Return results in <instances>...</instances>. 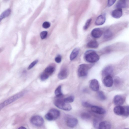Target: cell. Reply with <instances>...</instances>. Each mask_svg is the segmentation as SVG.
I'll list each match as a JSON object with an SVG mask.
<instances>
[{
	"mask_svg": "<svg viewBox=\"0 0 129 129\" xmlns=\"http://www.w3.org/2000/svg\"><path fill=\"white\" fill-rule=\"evenodd\" d=\"M103 83L104 85L107 87H111L113 85V81L111 76H105L103 79Z\"/></svg>",
	"mask_w": 129,
	"mask_h": 129,
	"instance_id": "obj_12",
	"label": "cell"
},
{
	"mask_svg": "<svg viewBox=\"0 0 129 129\" xmlns=\"http://www.w3.org/2000/svg\"><path fill=\"white\" fill-rule=\"evenodd\" d=\"M55 94L57 98H62L63 96V94L61 92V86H59L56 89L55 91Z\"/></svg>",
	"mask_w": 129,
	"mask_h": 129,
	"instance_id": "obj_24",
	"label": "cell"
},
{
	"mask_svg": "<svg viewBox=\"0 0 129 129\" xmlns=\"http://www.w3.org/2000/svg\"><path fill=\"white\" fill-rule=\"evenodd\" d=\"M89 86L90 88L92 90L94 91H98L99 89L98 81L95 79H93L91 80Z\"/></svg>",
	"mask_w": 129,
	"mask_h": 129,
	"instance_id": "obj_9",
	"label": "cell"
},
{
	"mask_svg": "<svg viewBox=\"0 0 129 129\" xmlns=\"http://www.w3.org/2000/svg\"><path fill=\"white\" fill-rule=\"evenodd\" d=\"M97 95L98 98L102 101L105 100L106 99L104 92L101 91H99L97 92Z\"/></svg>",
	"mask_w": 129,
	"mask_h": 129,
	"instance_id": "obj_25",
	"label": "cell"
},
{
	"mask_svg": "<svg viewBox=\"0 0 129 129\" xmlns=\"http://www.w3.org/2000/svg\"><path fill=\"white\" fill-rule=\"evenodd\" d=\"M18 129H27L25 127L23 126H21L19 127Z\"/></svg>",
	"mask_w": 129,
	"mask_h": 129,
	"instance_id": "obj_38",
	"label": "cell"
},
{
	"mask_svg": "<svg viewBox=\"0 0 129 129\" xmlns=\"http://www.w3.org/2000/svg\"><path fill=\"white\" fill-rule=\"evenodd\" d=\"M92 65L86 64H82L79 65L77 70V73L78 76L83 77L86 76L89 69Z\"/></svg>",
	"mask_w": 129,
	"mask_h": 129,
	"instance_id": "obj_5",
	"label": "cell"
},
{
	"mask_svg": "<svg viewBox=\"0 0 129 129\" xmlns=\"http://www.w3.org/2000/svg\"><path fill=\"white\" fill-rule=\"evenodd\" d=\"M91 111L97 114L102 115L106 113L105 110L102 108L94 105H92L91 107Z\"/></svg>",
	"mask_w": 129,
	"mask_h": 129,
	"instance_id": "obj_10",
	"label": "cell"
},
{
	"mask_svg": "<svg viewBox=\"0 0 129 129\" xmlns=\"http://www.w3.org/2000/svg\"><path fill=\"white\" fill-rule=\"evenodd\" d=\"M2 50L1 49H0V53L1 51Z\"/></svg>",
	"mask_w": 129,
	"mask_h": 129,
	"instance_id": "obj_39",
	"label": "cell"
},
{
	"mask_svg": "<svg viewBox=\"0 0 129 129\" xmlns=\"http://www.w3.org/2000/svg\"><path fill=\"white\" fill-rule=\"evenodd\" d=\"M49 77V76L43 72L41 76L40 79L42 81H44L48 79Z\"/></svg>",
	"mask_w": 129,
	"mask_h": 129,
	"instance_id": "obj_31",
	"label": "cell"
},
{
	"mask_svg": "<svg viewBox=\"0 0 129 129\" xmlns=\"http://www.w3.org/2000/svg\"><path fill=\"white\" fill-rule=\"evenodd\" d=\"M125 129H128V128H125Z\"/></svg>",
	"mask_w": 129,
	"mask_h": 129,
	"instance_id": "obj_40",
	"label": "cell"
},
{
	"mask_svg": "<svg viewBox=\"0 0 129 129\" xmlns=\"http://www.w3.org/2000/svg\"><path fill=\"white\" fill-rule=\"evenodd\" d=\"M60 112L55 109H51L45 115V118L49 121H52L57 119L60 115Z\"/></svg>",
	"mask_w": 129,
	"mask_h": 129,
	"instance_id": "obj_6",
	"label": "cell"
},
{
	"mask_svg": "<svg viewBox=\"0 0 129 129\" xmlns=\"http://www.w3.org/2000/svg\"><path fill=\"white\" fill-rule=\"evenodd\" d=\"M82 105L84 107L86 108L91 107L92 105L90 103L84 101L82 103Z\"/></svg>",
	"mask_w": 129,
	"mask_h": 129,
	"instance_id": "obj_34",
	"label": "cell"
},
{
	"mask_svg": "<svg viewBox=\"0 0 129 129\" xmlns=\"http://www.w3.org/2000/svg\"><path fill=\"white\" fill-rule=\"evenodd\" d=\"M99 119L95 118L93 121V125L95 128L96 129H98V127L100 123L101 122Z\"/></svg>",
	"mask_w": 129,
	"mask_h": 129,
	"instance_id": "obj_29",
	"label": "cell"
},
{
	"mask_svg": "<svg viewBox=\"0 0 129 129\" xmlns=\"http://www.w3.org/2000/svg\"><path fill=\"white\" fill-rule=\"evenodd\" d=\"M80 116L81 118L84 120H88L91 118L90 115L89 113L86 112L82 113Z\"/></svg>",
	"mask_w": 129,
	"mask_h": 129,
	"instance_id": "obj_27",
	"label": "cell"
},
{
	"mask_svg": "<svg viewBox=\"0 0 129 129\" xmlns=\"http://www.w3.org/2000/svg\"><path fill=\"white\" fill-rule=\"evenodd\" d=\"M125 100L124 97L120 95H117L114 96L113 102L114 104L117 106H121L123 104Z\"/></svg>",
	"mask_w": 129,
	"mask_h": 129,
	"instance_id": "obj_8",
	"label": "cell"
},
{
	"mask_svg": "<svg viewBox=\"0 0 129 129\" xmlns=\"http://www.w3.org/2000/svg\"><path fill=\"white\" fill-rule=\"evenodd\" d=\"M105 15L103 14L99 16L95 21V24L97 25H100L103 24L106 21Z\"/></svg>",
	"mask_w": 129,
	"mask_h": 129,
	"instance_id": "obj_14",
	"label": "cell"
},
{
	"mask_svg": "<svg viewBox=\"0 0 129 129\" xmlns=\"http://www.w3.org/2000/svg\"><path fill=\"white\" fill-rule=\"evenodd\" d=\"M79 51V49L78 48H75L73 50L70 56V59L71 60H73L77 57Z\"/></svg>",
	"mask_w": 129,
	"mask_h": 129,
	"instance_id": "obj_21",
	"label": "cell"
},
{
	"mask_svg": "<svg viewBox=\"0 0 129 129\" xmlns=\"http://www.w3.org/2000/svg\"><path fill=\"white\" fill-rule=\"evenodd\" d=\"M122 15V10L121 8H116L113 10L111 13V15L114 18H119Z\"/></svg>",
	"mask_w": 129,
	"mask_h": 129,
	"instance_id": "obj_15",
	"label": "cell"
},
{
	"mask_svg": "<svg viewBox=\"0 0 129 129\" xmlns=\"http://www.w3.org/2000/svg\"><path fill=\"white\" fill-rule=\"evenodd\" d=\"M38 62V60H36L31 62L29 65L28 69L30 70Z\"/></svg>",
	"mask_w": 129,
	"mask_h": 129,
	"instance_id": "obj_32",
	"label": "cell"
},
{
	"mask_svg": "<svg viewBox=\"0 0 129 129\" xmlns=\"http://www.w3.org/2000/svg\"><path fill=\"white\" fill-rule=\"evenodd\" d=\"M110 123L107 121H104L100 122L98 129H111Z\"/></svg>",
	"mask_w": 129,
	"mask_h": 129,
	"instance_id": "obj_19",
	"label": "cell"
},
{
	"mask_svg": "<svg viewBox=\"0 0 129 129\" xmlns=\"http://www.w3.org/2000/svg\"><path fill=\"white\" fill-rule=\"evenodd\" d=\"M113 71V68L112 66H107L102 71V75L105 77L107 76H111Z\"/></svg>",
	"mask_w": 129,
	"mask_h": 129,
	"instance_id": "obj_11",
	"label": "cell"
},
{
	"mask_svg": "<svg viewBox=\"0 0 129 129\" xmlns=\"http://www.w3.org/2000/svg\"><path fill=\"white\" fill-rule=\"evenodd\" d=\"M55 62L57 63H60L61 60V56L59 55H58L55 58Z\"/></svg>",
	"mask_w": 129,
	"mask_h": 129,
	"instance_id": "obj_37",
	"label": "cell"
},
{
	"mask_svg": "<svg viewBox=\"0 0 129 129\" xmlns=\"http://www.w3.org/2000/svg\"><path fill=\"white\" fill-rule=\"evenodd\" d=\"M84 57L87 61L91 63L96 62L99 59L98 54L95 51L92 50L86 51L85 53Z\"/></svg>",
	"mask_w": 129,
	"mask_h": 129,
	"instance_id": "obj_1",
	"label": "cell"
},
{
	"mask_svg": "<svg viewBox=\"0 0 129 129\" xmlns=\"http://www.w3.org/2000/svg\"><path fill=\"white\" fill-rule=\"evenodd\" d=\"M55 67L53 65L49 66L45 69L44 72L50 76L52 74L55 70Z\"/></svg>",
	"mask_w": 129,
	"mask_h": 129,
	"instance_id": "obj_20",
	"label": "cell"
},
{
	"mask_svg": "<svg viewBox=\"0 0 129 129\" xmlns=\"http://www.w3.org/2000/svg\"><path fill=\"white\" fill-rule=\"evenodd\" d=\"M116 1V0H108L107 5L108 6V7L111 6L115 3Z\"/></svg>",
	"mask_w": 129,
	"mask_h": 129,
	"instance_id": "obj_36",
	"label": "cell"
},
{
	"mask_svg": "<svg viewBox=\"0 0 129 129\" xmlns=\"http://www.w3.org/2000/svg\"><path fill=\"white\" fill-rule=\"evenodd\" d=\"M113 35L112 33L109 30H106L104 34V38L106 39H108L111 38Z\"/></svg>",
	"mask_w": 129,
	"mask_h": 129,
	"instance_id": "obj_26",
	"label": "cell"
},
{
	"mask_svg": "<svg viewBox=\"0 0 129 129\" xmlns=\"http://www.w3.org/2000/svg\"><path fill=\"white\" fill-rule=\"evenodd\" d=\"M113 111L117 115L127 117L129 115V106H116L114 108Z\"/></svg>",
	"mask_w": 129,
	"mask_h": 129,
	"instance_id": "obj_4",
	"label": "cell"
},
{
	"mask_svg": "<svg viewBox=\"0 0 129 129\" xmlns=\"http://www.w3.org/2000/svg\"><path fill=\"white\" fill-rule=\"evenodd\" d=\"M31 123L37 126H40L42 125L44 122L43 118L39 115L34 116L31 117L30 119Z\"/></svg>",
	"mask_w": 129,
	"mask_h": 129,
	"instance_id": "obj_7",
	"label": "cell"
},
{
	"mask_svg": "<svg viewBox=\"0 0 129 129\" xmlns=\"http://www.w3.org/2000/svg\"><path fill=\"white\" fill-rule=\"evenodd\" d=\"M87 47L92 48H97L99 46V44L97 41L92 40L90 41L87 44Z\"/></svg>",
	"mask_w": 129,
	"mask_h": 129,
	"instance_id": "obj_22",
	"label": "cell"
},
{
	"mask_svg": "<svg viewBox=\"0 0 129 129\" xmlns=\"http://www.w3.org/2000/svg\"><path fill=\"white\" fill-rule=\"evenodd\" d=\"M57 98L54 102V104L56 107L65 111H69L71 109L72 107L70 104L65 102L61 98Z\"/></svg>",
	"mask_w": 129,
	"mask_h": 129,
	"instance_id": "obj_3",
	"label": "cell"
},
{
	"mask_svg": "<svg viewBox=\"0 0 129 129\" xmlns=\"http://www.w3.org/2000/svg\"><path fill=\"white\" fill-rule=\"evenodd\" d=\"M25 93V91H23L16 94L11 96L0 104V110L5 106L12 103L17 99L23 96Z\"/></svg>",
	"mask_w": 129,
	"mask_h": 129,
	"instance_id": "obj_2",
	"label": "cell"
},
{
	"mask_svg": "<svg viewBox=\"0 0 129 129\" xmlns=\"http://www.w3.org/2000/svg\"><path fill=\"white\" fill-rule=\"evenodd\" d=\"M78 123V120L75 118H71L68 119L67 122L68 126L71 128H73L76 126Z\"/></svg>",
	"mask_w": 129,
	"mask_h": 129,
	"instance_id": "obj_16",
	"label": "cell"
},
{
	"mask_svg": "<svg viewBox=\"0 0 129 129\" xmlns=\"http://www.w3.org/2000/svg\"><path fill=\"white\" fill-rule=\"evenodd\" d=\"M128 6L127 1L125 0L118 1L116 4L115 7L116 8H125Z\"/></svg>",
	"mask_w": 129,
	"mask_h": 129,
	"instance_id": "obj_17",
	"label": "cell"
},
{
	"mask_svg": "<svg viewBox=\"0 0 129 129\" xmlns=\"http://www.w3.org/2000/svg\"><path fill=\"white\" fill-rule=\"evenodd\" d=\"M74 99V96H71L63 99V101L66 103L69 104L73 102Z\"/></svg>",
	"mask_w": 129,
	"mask_h": 129,
	"instance_id": "obj_28",
	"label": "cell"
},
{
	"mask_svg": "<svg viewBox=\"0 0 129 129\" xmlns=\"http://www.w3.org/2000/svg\"><path fill=\"white\" fill-rule=\"evenodd\" d=\"M68 74L67 69L66 68H64L61 70L59 72L58 75V77L60 79H64L67 77Z\"/></svg>",
	"mask_w": 129,
	"mask_h": 129,
	"instance_id": "obj_18",
	"label": "cell"
},
{
	"mask_svg": "<svg viewBox=\"0 0 129 129\" xmlns=\"http://www.w3.org/2000/svg\"><path fill=\"white\" fill-rule=\"evenodd\" d=\"M11 12L10 9H8L4 11L0 15V22L4 18L9 16Z\"/></svg>",
	"mask_w": 129,
	"mask_h": 129,
	"instance_id": "obj_23",
	"label": "cell"
},
{
	"mask_svg": "<svg viewBox=\"0 0 129 129\" xmlns=\"http://www.w3.org/2000/svg\"><path fill=\"white\" fill-rule=\"evenodd\" d=\"M102 30L99 28H95L92 29L91 32V35L94 38H99L102 35Z\"/></svg>",
	"mask_w": 129,
	"mask_h": 129,
	"instance_id": "obj_13",
	"label": "cell"
},
{
	"mask_svg": "<svg viewBox=\"0 0 129 129\" xmlns=\"http://www.w3.org/2000/svg\"><path fill=\"white\" fill-rule=\"evenodd\" d=\"M50 26V23L48 22H45L43 24V27L45 28H49Z\"/></svg>",
	"mask_w": 129,
	"mask_h": 129,
	"instance_id": "obj_35",
	"label": "cell"
},
{
	"mask_svg": "<svg viewBox=\"0 0 129 129\" xmlns=\"http://www.w3.org/2000/svg\"><path fill=\"white\" fill-rule=\"evenodd\" d=\"M47 35V32L46 31H43L41 32L40 34V37L42 39L45 38Z\"/></svg>",
	"mask_w": 129,
	"mask_h": 129,
	"instance_id": "obj_33",
	"label": "cell"
},
{
	"mask_svg": "<svg viewBox=\"0 0 129 129\" xmlns=\"http://www.w3.org/2000/svg\"><path fill=\"white\" fill-rule=\"evenodd\" d=\"M91 21L92 19L91 18H90L86 21L83 27V29L84 30H86L88 28L90 25Z\"/></svg>",
	"mask_w": 129,
	"mask_h": 129,
	"instance_id": "obj_30",
	"label": "cell"
}]
</instances>
